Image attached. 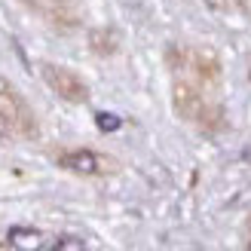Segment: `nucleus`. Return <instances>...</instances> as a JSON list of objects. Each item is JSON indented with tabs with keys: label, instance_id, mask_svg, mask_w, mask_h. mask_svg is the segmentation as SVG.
Listing matches in <instances>:
<instances>
[{
	"label": "nucleus",
	"instance_id": "nucleus-1",
	"mask_svg": "<svg viewBox=\"0 0 251 251\" xmlns=\"http://www.w3.org/2000/svg\"><path fill=\"white\" fill-rule=\"evenodd\" d=\"M0 117L12 126V132H25V135L34 132V117H31L28 104L6 80H0Z\"/></svg>",
	"mask_w": 251,
	"mask_h": 251
},
{
	"label": "nucleus",
	"instance_id": "nucleus-2",
	"mask_svg": "<svg viewBox=\"0 0 251 251\" xmlns=\"http://www.w3.org/2000/svg\"><path fill=\"white\" fill-rule=\"evenodd\" d=\"M43 77L52 86V92H58L68 101H83L86 98V83L68 68H55V65H43Z\"/></svg>",
	"mask_w": 251,
	"mask_h": 251
},
{
	"label": "nucleus",
	"instance_id": "nucleus-3",
	"mask_svg": "<svg viewBox=\"0 0 251 251\" xmlns=\"http://www.w3.org/2000/svg\"><path fill=\"white\" fill-rule=\"evenodd\" d=\"M58 162L71 172H80V175H98L104 172V159L92 153V150H71V153H61Z\"/></svg>",
	"mask_w": 251,
	"mask_h": 251
},
{
	"label": "nucleus",
	"instance_id": "nucleus-4",
	"mask_svg": "<svg viewBox=\"0 0 251 251\" xmlns=\"http://www.w3.org/2000/svg\"><path fill=\"white\" fill-rule=\"evenodd\" d=\"M6 239L16 251H46V236L31 227H12Z\"/></svg>",
	"mask_w": 251,
	"mask_h": 251
},
{
	"label": "nucleus",
	"instance_id": "nucleus-5",
	"mask_svg": "<svg viewBox=\"0 0 251 251\" xmlns=\"http://www.w3.org/2000/svg\"><path fill=\"white\" fill-rule=\"evenodd\" d=\"M52 251H86V245L77 239V236H61V239H55Z\"/></svg>",
	"mask_w": 251,
	"mask_h": 251
},
{
	"label": "nucleus",
	"instance_id": "nucleus-6",
	"mask_svg": "<svg viewBox=\"0 0 251 251\" xmlns=\"http://www.w3.org/2000/svg\"><path fill=\"white\" fill-rule=\"evenodd\" d=\"M98 129H104V132L120 129V120H117V117H110V114H98Z\"/></svg>",
	"mask_w": 251,
	"mask_h": 251
},
{
	"label": "nucleus",
	"instance_id": "nucleus-7",
	"mask_svg": "<svg viewBox=\"0 0 251 251\" xmlns=\"http://www.w3.org/2000/svg\"><path fill=\"white\" fill-rule=\"evenodd\" d=\"M9 132H12V126H9V123H6L3 117H0V141H3V138H6Z\"/></svg>",
	"mask_w": 251,
	"mask_h": 251
}]
</instances>
